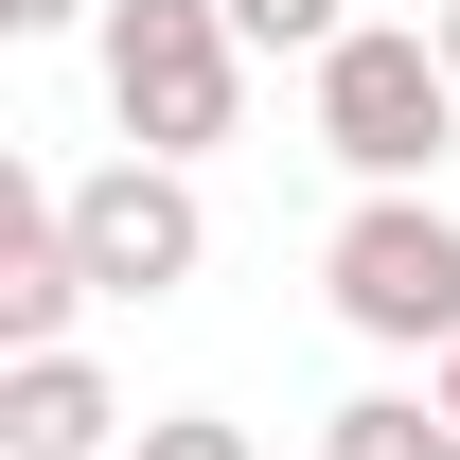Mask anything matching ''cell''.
<instances>
[{
    "mask_svg": "<svg viewBox=\"0 0 460 460\" xmlns=\"http://www.w3.org/2000/svg\"><path fill=\"white\" fill-rule=\"evenodd\" d=\"M71 248H89V284H107V301H177L195 266H213L195 160H142V142H124L107 177H71Z\"/></svg>",
    "mask_w": 460,
    "mask_h": 460,
    "instance_id": "277c9868",
    "label": "cell"
},
{
    "mask_svg": "<svg viewBox=\"0 0 460 460\" xmlns=\"http://www.w3.org/2000/svg\"><path fill=\"white\" fill-rule=\"evenodd\" d=\"M319 160L354 195H425L460 160V71H443L425 18H354L337 54H319Z\"/></svg>",
    "mask_w": 460,
    "mask_h": 460,
    "instance_id": "6da1fadb",
    "label": "cell"
},
{
    "mask_svg": "<svg viewBox=\"0 0 460 460\" xmlns=\"http://www.w3.org/2000/svg\"><path fill=\"white\" fill-rule=\"evenodd\" d=\"M71 18H107V0H0V36H71Z\"/></svg>",
    "mask_w": 460,
    "mask_h": 460,
    "instance_id": "30bf717a",
    "label": "cell"
},
{
    "mask_svg": "<svg viewBox=\"0 0 460 460\" xmlns=\"http://www.w3.org/2000/svg\"><path fill=\"white\" fill-rule=\"evenodd\" d=\"M443 71H460V0H443Z\"/></svg>",
    "mask_w": 460,
    "mask_h": 460,
    "instance_id": "7c38bea8",
    "label": "cell"
},
{
    "mask_svg": "<svg viewBox=\"0 0 460 460\" xmlns=\"http://www.w3.org/2000/svg\"><path fill=\"white\" fill-rule=\"evenodd\" d=\"M230 36H248V54H301V71H319V54L354 36V0H230Z\"/></svg>",
    "mask_w": 460,
    "mask_h": 460,
    "instance_id": "ba28073f",
    "label": "cell"
},
{
    "mask_svg": "<svg viewBox=\"0 0 460 460\" xmlns=\"http://www.w3.org/2000/svg\"><path fill=\"white\" fill-rule=\"evenodd\" d=\"M319 301L372 354H460V213L443 195H354L337 248H319Z\"/></svg>",
    "mask_w": 460,
    "mask_h": 460,
    "instance_id": "3957f363",
    "label": "cell"
},
{
    "mask_svg": "<svg viewBox=\"0 0 460 460\" xmlns=\"http://www.w3.org/2000/svg\"><path fill=\"white\" fill-rule=\"evenodd\" d=\"M319 460H460V407L443 390H354L337 425H319Z\"/></svg>",
    "mask_w": 460,
    "mask_h": 460,
    "instance_id": "52a82bcc",
    "label": "cell"
},
{
    "mask_svg": "<svg viewBox=\"0 0 460 460\" xmlns=\"http://www.w3.org/2000/svg\"><path fill=\"white\" fill-rule=\"evenodd\" d=\"M425 390H443V407H460V354H425Z\"/></svg>",
    "mask_w": 460,
    "mask_h": 460,
    "instance_id": "8fae6325",
    "label": "cell"
},
{
    "mask_svg": "<svg viewBox=\"0 0 460 460\" xmlns=\"http://www.w3.org/2000/svg\"><path fill=\"white\" fill-rule=\"evenodd\" d=\"M124 460H266V443H248L230 407H160V425H142V443H124Z\"/></svg>",
    "mask_w": 460,
    "mask_h": 460,
    "instance_id": "9c48e42d",
    "label": "cell"
},
{
    "mask_svg": "<svg viewBox=\"0 0 460 460\" xmlns=\"http://www.w3.org/2000/svg\"><path fill=\"white\" fill-rule=\"evenodd\" d=\"M89 301H107V284H89V248H71V195L0 160V354H71Z\"/></svg>",
    "mask_w": 460,
    "mask_h": 460,
    "instance_id": "5b68a950",
    "label": "cell"
},
{
    "mask_svg": "<svg viewBox=\"0 0 460 460\" xmlns=\"http://www.w3.org/2000/svg\"><path fill=\"white\" fill-rule=\"evenodd\" d=\"M124 390L89 354H0V460H124Z\"/></svg>",
    "mask_w": 460,
    "mask_h": 460,
    "instance_id": "8992f818",
    "label": "cell"
},
{
    "mask_svg": "<svg viewBox=\"0 0 460 460\" xmlns=\"http://www.w3.org/2000/svg\"><path fill=\"white\" fill-rule=\"evenodd\" d=\"M89 54H107V124L142 142V160H213L230 107H248V36H230V0H107Z\"/></svg>",
    "mask_w": 460,
    "mask_h": 460,
    "instance_id": "7a4b0ae2",
    "label": "cell"
}]
</instances>
